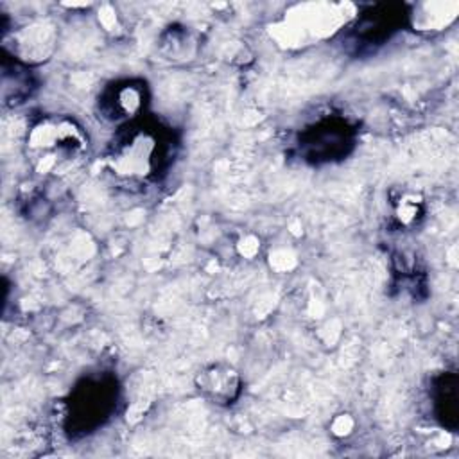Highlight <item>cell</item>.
Segmentation results:
<instances>
[{
    "instance_id": "cell-3",
    "label": "cell",
    "mask_w": 459,
    "mask_h": 459,
    "mask_svg": "<svg viewBox=\"0 0 459 459\" xmlns=\"http://www.w3.org/2000/svg\"><path fill=\"white\" fill-rule=\"evenodd\" d=\"M117 387L113 378H86L74 391L70 402L72 425L82 432L100 425L115 407Z\"/></svg>"
},
{
    "instance_id": "cell-8",
    "label": "cell",
    "mask_w": 459,
    "mask_h": 459,
    "mask_svg": "<svg viewBox=\"0 0 459 459\" xmlns=\"http://www.w3.org/2000/svg\"><path fill=\"white\" fill-rule=\"evenodd\" d=\"M432 403L436 418L443 427L454 430L457 427V411H459V393H457V377L454 373H445L436 380L432 391Z\"/></svg>"
},
{
    "instance_id": "cell-4",
    "label": "cell",
    "mask_w": 459,
    "mask_h": 459,
    "mask_svg": "<svg viewBox=\"0 0 459 459\" xmlns=\"http://www.w3.org/2000/svg\"><path fill=\"white\" fill-rule=\"evenodd\" d=\"M353 140L355 131L346 120L328 117L303 133L299 149L307 160L314 163L333 161L348 154V151L353 147Z\"/></svg>"
},
{
    "instance_id": "cell-9",
    "label": "cell",
    "mask_w": 459,
    "mask_h": 459,
    "mask_svg": "<svg viewBox=\"0 0 459 459\" xmlns=\"http://www.w3.org/2000/svg\"><path fill=\"white\" fill-rule=\"evenodd\" d=\"M32 79L29 70L13 56V65H2V99L4 102H22L30 95Z\"/></svg>"
},
{
    "instance_id": "cell-5",
    "label": "cell",
    "mask_w": 459,
    "mask_h": 459,
    "mask_svg": "<svg viewBox=\"0 0 459 459\" xmlns=\"http://www.w3.org/2000/svg\"><path fill=\"white\" fill-rule=\"evenodd\" d=\"M147 104V86L143 81L126 79L104 88L99 97V113L113 124H131L138 120Z\"/></svg>"
},
{
    "instance_id": "cell-2",
    "label": "cell",
    "mask_w": 459,
    "mask_h": 459,
    "mask_svg": "<svg viewBox=\"0 0 459 459\" xmlns=\"http://www.w3.org/2000/svg\"><path fill=\"white\" fill-rule=\"evenodd\" d=\"M88 136L66 115H47L27 133L25 149L32 167L41 174H57L72 169L86 152Z\"/></svg>"
},
{
    "instance_id": "cell-6",
    "label": "cell",
    "mask_w": 459,
    "mask_h": 459,
    "mask_svg": "<svg viewBox=\"0 0 459 459\" xmlns=\"http://www.w3.org/2000/svg\"><path fill=\"white\" fill-rule=\"evenodd\" d=\"M195 385L208 402L221 407L233 405L242 393L238 371L222 360L204 366L195 377Z\"/></svg>"
},
{
    "instance_id": "cell-1",
    "label": "cell",
    "mask_w": 459,
    "mask_h": 459,
    "mask_svg": "<svg viewBox=\"0 0 459 459\" xmlns=\"http://www.w3.org/2000/svg\"><path fill=\"white\" fill-rule=\"evenodd\" d=\"M170 143V134L160 126L134 120L122 126L106 161L111 174L122 181H151L167 167L172 152Z\"/></svg>"
},
{
    "instance_id": "cell-7",
    "label": "cell",
    "mask_w": 459,
    "mask_h": 459,
    "mask_svg": "<svg viewBox=\"0 0 459 459\" xmlns=\"http://www.w3.org/2000/svg\"><path fill=\"white\" fill-rule=\"evenodd\" d=\"M393 5H377L371 11L364 13L355 27V34L359 39L366 43H380L389 38L394 27L400 23V11H391Z\"/></svg>"
},
{
    "instance_id": "cell-10",
    "label": "cell",
    "mask_w": 459,
    "mask_h": 459,
    "mask_svg": "<svg viewBox=\"0 0 459 459\" xmlns=\"http://www.w3.org/2000/svg\"><path fill=\"white\" fill-rule=\"evenodd\" d=\"M393 213H394V219L398 221V224L412 226L423 215V201L412 192H403L400 197L394 199Z\"/></svg>"
}]
</instances>
